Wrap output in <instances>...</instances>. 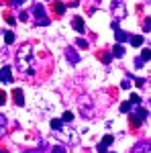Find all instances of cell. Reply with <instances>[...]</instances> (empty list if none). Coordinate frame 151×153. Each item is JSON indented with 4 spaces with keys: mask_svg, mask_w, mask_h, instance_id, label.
I'll use <instances>...</instances> for the list:
<instances>
[{
    "mask_svg": "<svg viewBox=\"0 0 151 153\" xmlns=\"http://www.w3.org/2000/svg\"><path fill=\"white\" fill-rule=\"evenodd\" d=\"M112 10H115L116 19H125L127 16V8H125V2L123 0H112Z\"/></svg>",
    "mask_w": 151,
    "mask_h": 153,
    "instance_id": "6da1fadb",
    "label": "cell"
},
{
    "mask_svg": "<svg viewBox=\"0 0 151 153\" xmlns=\"http://www.w3.org/2000/svg\"><path fill=\"white\" fill-rule=\"evenodd\" d=\"M0 78H2V82H4V84H10V82H12L10 68H8V65H6V68H2V74H0Z\"/></svg>",
    "mask_w": 151,
    "mask_h": 153,
    "instance_id": "7a4b0ae2",
    "label": "cell"
},
{
    "mask_svg": "<svg viewBox=\"0 0 151 153\" xmlns=\"http://www.w3.org/2000/svg\"><path fill=\"white\" fill-rule=\"evenodd\" d=\"M147 151H149V143H147V141L139 143V145L133 149V153H147Z\"/></svg>",
    "mask_w": 151,
    "mask_h": 153,
    "instance_id": "3957f363",
    "label": "cell"
},
{
    "mask_svg": "<svg viewBox=\"0 0 151 153\" xmlns=\"http://www.w3.org/2000/svg\"><path fill=\"white\" fill-rule=\"evenodd\" d=\"M33 14H35L37 19H45V10H43V6H41V4H35V6H33Z\"/></svg>",
    "mask_w": 151,
    "mask_h": 153,
    "instance_id": "277c9868",
    "label": "cell"
},
{
    "mask_svg": "<svg viewBox=\"0 0 151 153\" xmlns=\"http://www.w3.org/2000/svg\"><path fill=\"white\" fill-rule=\"evenodd\" d=\"M74 29H76V31H78V33H84V21H82L80 16H76V19H74Z\"/></svg>",
    "mask_w": 151,
    "mask_h": 153,
    "instance_id": "5b68a950",
    "label": "cell"
},
{
    "mask_svg": "<svg viewBox=\"0 0 151 153\" xmlns=\"http://www.w3.org/2000/svg\"><path fill=\"white\" fill-rule=\"evenodd\" d=\"M12 98H14V102H16V104H23V102H25V98H23V92H21L19 88H16V90L12 92Z\"/></svg>",
    "mask_w": 151,
    "mask_h": 153,
    "instance_id": "8992f818",
    "label": "cell"
},
{
    "mask_svg": "<svg viewBox=\"0 0 151 153\" xmlns=\"http://www.w3.org/2000/svg\"><path fill=\"white\" fill-rule=\"evenodd\" d=\"M53 10H55V14H63V10H65V4H63V2H55V4H53Z\"/></svg>",
    "mask_w": 151,
    "mask_h": 153,
    "instance_id": "52a82bcc",
    "label": "cell"
},
{
    "mask_svg": "<svg viewBox=\"0 0 151 153\" xmlns=\"http://www.w3.org/2000/svg\"><path fill=\"white\" fill-rule=\"evenodd\" d=\"M68 57H70V61H71V63H78V61H80L78 53H76L74 49H68Z\"/></svg>",
    "mask_w": 151,
    "mask_h": 153,
    "instance_id": "ba28073f",
    "label": "cell"
},
{
    "mask_svg": "<svg viewBox=\"0 0 151 153\" xmlns=\"http://www.w3.org/2000/svg\"><path fill=\"white\" fill-rule=\"evenodd\" d=\"M135 112H137V118H139V120H145V118H147V110H145V108H139V106H137Z\"/></svg>",
    "mask_w": 151,
    "mask_h": 153,
    "instance_id": "9c48e42d",
    "label": "cell"
},
{
    "mask_svg": "<svg viewBox=\"0 0 151 153\" xmlns=\"http://www.w3.org/2000/svg\"><path fill=\"white\" fill-rule=\"evenodd\" d=\"M131 39V43L135 45V47H139V45H143V37L141 35H135V37H129Z\"/></svg>",
    "mask_w": 151,
    "mask_h": 153,
    "instance_id": "30bf717a",
    "label": "cell"
},
{
    "mask_svg": "<svg viewBox=\"0 0 151 153\" xmlns=\"http://www.w3.org/2000/svg\"><path fill=\"white\" fill-rule=\"evenodd\" d=\"M112 55H116V57H123V55H125V49H123V45H115V49H112Z\"/></svg>",
    "mask_w": 151,
    "mask_h": 153,
    "instance_id": "8fae6325",
    "label": "cell"
},
{
    "mask_svg": "<svg viewBox=\"0 0 151 153\" xmlns=\"http://www.w3.org/2000/svg\"><path fill=\"white\" fill-rule=\"evenodd\" d=\"M127 39H129L127 33H123L121 29H116V41H118V43H123V41H127Z\"/></svg>",
    "mask_w": 151,
    "mask_h": 153,
    "instance_id": "7c38bea8",
    "label": "cell"
},
{
    "mask_svg": "<svg viewBox=\"0 0 151 153\" xmlns=\"http://www.w3.org/2000/svg\"><path fill=\"white\" fill-rule=\"evenodd\" d=\"M4 41H6L8 45L14 43V33H12V31H6V33H4Z\"/></svg>",
    "mask_w": 151,
    "mask_h": 153,
    "instance_id": "4fadbf2b",
    "label": "cell"
},
{
    "mask_svg": "<svg viewBox=\"0 0 151 153\" xmlns=\"http://www.w3.org/2000/svg\"><path fill=\"white\" fill-rule=\"evenodd\" d=\"M149 57H151V51L149 49H143V51H141V59H143V61H149Z\"/></svg>",
    "mask_w": 151,
    "mask_h": 153,
    "instance_id": "5bb4252c",
    "label": "cell"
},
{
    "mask_svg": "<svg viewBox=\"0 0 151 153\" xmlns=\"http://www.w3.org/2000/svg\"><path fill=\"white\" fill-rule=\"evenodd\" d=\"M51 129H55V131L61 129V120H59V118H53V120H51Z\"/></svg>",
    "mask_w": 151,
    "mask_h": 153,
    "instance_id": "9a60e30c",
    "label": "cell"
},
{
    "mask_svg": "<svg viewBox=\"0 0 151 153\" xmlns=\"http://www.w3.org/2000/svg\"><path fill=\"white\" fill-rule=\"evenodd\" d=\"M131 104L133 102H123L121 104V112H131Z\"/></svg>",
    "mask_w": 151,
    "mask_h": 153,
    "instance_id": "2e32d148",
    "label": "cell"
},
{
    "mask_svg": "<svg viewBox=\"0 0 151 153\" xmlns=\"http://www.w3.org/2000/svg\"><path fill=\"white\" fill-rule=\"evenodd\" d=\"M115 141V139H112V137H110V135H106L104 139H102V143H100V145H102V147H108V145H110V143Z\"/></svg>",
    "mask_w": 151,
    "mask_h": 153,
    "instance_id": "e0dca14e",
    "label": "cell"
},
{
    "mask_svg": "<svg viewBox=\"0 0 151 153\" xmlns=\"http://www.w3.org/2000/svg\"><path fill=\"white\" fill-rule=\"evenodd\" d=\"M139 125H141V120H139V118H133V117H131V127H133V129H137Z\"/></svg>",
    "mask_w": 151,
    "mask_h": 153,
    "instance_id": "ac0fdd59",
    "label": "cell"
},
{
    "mask_svg": "<svg viewBox=\"0 0 151 153\" xmlns=\"http://www.w3.org/2000/svg\"><path fill=\"white\" fill-rule=\"evenodd\" d=\"M100 55H102V61H104V63H110V53H100Z\"/></svg>",
    "mask_w": 151,
    "mask_h": 153,
    "instance_id": "d6986e66",
    "label": "cell"
},
{
    "mask_svg": "<svg viewBox=\"0 0 151 153\" xmlns=\"http://www.w3.org/2000/svg\"><path fill=\"white\" fill-rule=\"evenodd\" d=\"M4 127H6V118H4L2 114H0V133L4 131Z\"/></svg>",
    "mask_w": 151,
    "mask_h": 153,
    "instance_id": "ffe728a7",
    "label": "cell"
},
{
    "mask_svg": "<svg viewBox=\"0 0 151 153\" xmlns=\"http://www.w3.org/2000/svg\"><path fill=\"white\" fill-rule=\"evenodd\" d=\"M143 31H151V21H149V19H147L145 25H143Z\"/></svg>",
    "mask_w": 151,
    "mask_h": 153,
    "instance_id": "44dd1931",
    "label": "cell"
},
{
    "mask_svg": "<svg viewBox=\"0 0 151 153\" xmlns=\"http://www.w3.org/2000/svg\"><path fill=\"white\" fill-rule=\"evenodd\" d=\"M131 102H135V104H139V102H141V98H139L137 94H133V96H131Z\"/></svg>",
    "mask_w": 151,
    "mask_h": 153,
    "instance_id": "7402d4cb",
    "label": "cell"
},
{
    "mask_svg": "<svg viewBox=\"0 0 151 153\" xmlns=\"http://www.w3.org/2000/svg\"><path fill=\"white\" fill-rule=\"evenodd\" d=\"M143 63H145V61H143V59H141V57H137V59H135V65H137V68H141Z\"/></svg>",
    "mask_w": 151,
    "mask_h": 153,
    "instance_id": "603a6c76",
    "label": "cell"
},
{
    "mask_svg": "<svg viewBox=\"0 0 151 153\" xmlns=\"http://www.w3.org/2000/svg\"><path fill=\"white\" fill-rule=\"evenodd\" d=\"M71 118H74L71 112H65V114H63V120H71Z\"/></svg>",
    "mask_w": 151,
    "mask_h": 153,
    "instance_id": "cb8c5ba5",
    "label": "cell"
},
{
    "mask_svg": "<svg viewBox=\"0 0 151 153\" xmlns=\"http://www.w3.org/2000/svg\"><path fill=\"white\" fill-rule=\"evenodd\" d=\"M4 100H6V94H4V92L0 90V104H4Z\"/></svg>",
    "mask_w": 151,
    "mask_h": 153,
    "instance_id": "d4e9b609",
    "label": "cell"
},
{
    "mask_svg": "<svg viewBox=\"0 0 151 153\" xmlns=\"http://www.w3.org/2000/svg\"><path fill=\"white\" fill-rule=\"evenodd\" d=\"M78 45H80V47H84V49L88 47V43H86V41H84V39H80V41H78Z\"/></svg>",
    "mask_w": 151,
    "mask_h": 153,
    "instance_id": "484cf974",
    "label": "cell"
},
{
    "mask_svg": "<svg viewBox=\"0 0 151 153\" xmlns=\"http://www.w3.org/2000/svg\"><path fill=\"white\" fill-rule=\"evenodd\" d=\"M29 19V12H21V21H27Z\"/></svg>",
    "mask_w": 151,
    "mask_h": 153,
    "instance_id": "4316f807",
    "label": "cell"
},
{
    "mask_svg": "<svg viewBox=\"0 0 151 153\" xmlns=\"http://www.w3.org/2000/svg\"><path fill=\"white\" fill-rule=\"evenodd\" d=\"M53 153H65V151H63V147H55V149H53Z\"/></svg>",
    "mask_w": 151,
    "mask_h": 153,
    "instance_id": "83f0119b",
    "label": "cell"
},
{
    "mask_svg": "<svg viewBox=\"0 0 151 153\" xmlns=\"http://www.w3.org/2000/svg\"><path fill=\"white\" fill-rule=\"evenodd\" d=\"M98 153H106V147H102V145H98Z\"/></svg>",
    "mask_w": 151,
    "mask_h": 153,
    "instance_id": "f1b7e54d",
    "label": "cell"
},
{
    "mask_svg": "<svg viewBox=\"0 0 151 153\" xmlns=\"http://www.w3.org/2000/svg\"><path fill=\"white\" fill-rule=\"evenodd\" d=\"M0 153H6V151H4V149H0Z\"/></svg>",
    "mask_w": 151,
    "mask_h": 153,
    "instance_id": "f546056e",
    "label": "cell"
}]
</instances>
